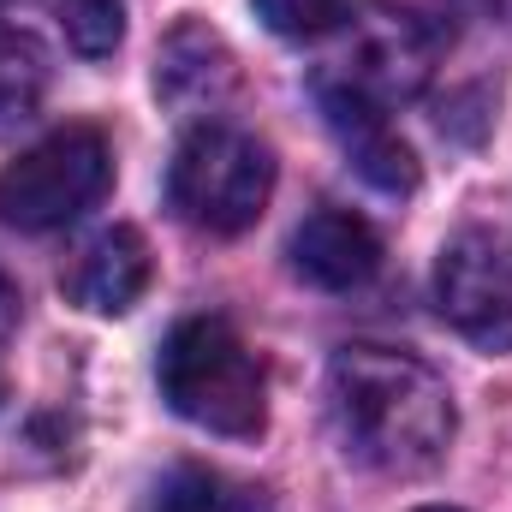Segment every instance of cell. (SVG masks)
<instances>
[{
	"mask_svg": "<svg viewBox=\"0 0 512 512\" xmlns=\"http://www.w3.org/2000/svg\"><path fill=\"white\" fill-rule=\"evenodd\" d=\"M0 399H6V382H0Z\"/></svg>",
	"mask_w": 512,
	"mask_h": 512,
	"instance_id": "e0dca14e",
	"label": "cell"
},
{
	"mask_svg": "<svg viewBox=\"0 0 512 512\" xmlns=\"http://www.w3.org/2000/svg\"><path fill=\"white\" fill-rule=\"evenodd\" d=\"M149 512H274L262 489L245 483H227L221 471H203V465H179L161 477Z\"/></svg>",
	"mask_w": 512,
	"mask_h": 512,
	"instance_id": "7c38bea8",
	"label": "cell"
},
{
	"mask_svg": "<svg viewBox=\"0 0 512 512\" xmlns=\"http://www.w3.org/2000/svg\"><path fill=\"white\" fill-rule=\"evenodd\" d=\"M376 268H382V239L352 209H316L292 233V274L322 292H358L376 280Z\"/></svg>",
	"mask_w": 512,
	"mask_h": 512,
	"instance_id": "52a82bcc",
	"label": "cell"
},
{
	"mask_svg": "<svg viewBox=\"0 0 512 512\" xmlns=\"http://www.w3.org/2000/svg\"><path fill=\"white\" fill-rule=\"evenodd\" d=\"M435 304L483 352H512V233L465 227L441 245Z\"/></svg>",
	"mask_w": 512,
	"mask_h": 512,
	"instance_id": "8992f818",
	"label": "cell"
},
{
	"mask_svg": "<svg viewBox=\"0 0 512 512\" xmlns=\"http://www.w3.org/2000/svg\"><path fill=\"white\" fill-rule=\"evenodd\" d=\"M268 191H274V155L251 131L209 120V126L185 131V143L173 149L167 197L197 233L233 239L256 227V215L268 209Z\"/></svg>",
	"mask_w": 512,
	"mask_h": 512,
	"instance_id": "277c9868",
	"label": "cell"
},
{
	"mask_svg": "<svg viewBox=\"0 0 512 512\" xmlns=\"http://www.w3.org/2000/svg\"><path fill=\"white\" fill-rule=\"evenodd\" d=\"M256 18L286 42H310L340 24V0H256Z\"/></svg>",
	"mask_w": 512,
	"mask_h": 512,
	"instance_id": "5bb4252c",
	"label": "cell"
},
{
	"mask_svg": "<svg viewBox=\"0 0 512 512\" xmlns=\"http://www.w3.org/2000/svg\"><path fill=\"white\" fill-rule=\"evenodd\" d=\"M233 84V54L215 30L203 24H179L161 48V66H155V90L173 102V108H197V102H215L221 90Z\"/></svg>",
	"mask_w": 512,
	"mask_h": 512,
	"instance_id": "30bf717a",
	"label": "cell"
},
{
	"mask_svg": "<svg viewBox=\"0 0 512 512\" xmlns=\"http://www.w3.org/2000/svg\"><path fill=\"white\" fill-rule=\"evenodd\" d=\"M143 286H149V245H143L137 227H108V233H96L84 251L72 256V268H66L72 304H84V310H96V316L131 310V304L143 298Z\"/></svg>",
	"mask_w": 512,
	"mask_h": 512,
	"instance_id": "ba28073f",
	"label": "cell"
},
{
	"mask_svg": "<svg viewBox=\"0 0 512 512\" xmlns=\"http://www.w3.org/2000/svg\"><path fill=\"white\" fill-rule=\"evenodd\" d=\"M423 512H453V507H423Z\"/></svg>",
	"mask_w": 512,
	"mask_h": 512,
	"instance_id": "2e32d148",
	"label": "cell"
},
{
	"mask_svg": "<svg viewBox=\"0 0 512 512\" xmlns=\"http://www.w3.org/2000/svg\"><path fill=\"white\" fill-rule=\"evenodd\" d=\"M0 6H6V0H0Z\"/></svg>",
	"mask_w": 512,
	"mask_h": 512,
	"instance_id": "ac0fdd59",
	"label": "cell"
},
{
	"mask_svg": "<svg viewBox=\"0 0 512 512\" xmlns=\"http://www.w3.org/2000/svg\"><path fill=\"white\" fill-rule=\"evenodd\" d=\"M429 72H435V30L405 6L370 0L358 12H340L310 72V90L316 102L393 114L399 102H411L429 84Z\"/></svg>",
	"mask_w": 512,
	"mask_h": 512,
	"instance_id": "7a4b0ae2",
	"label": "cell"
},
{
	"mask_svg": "<svg viewBox=\"0 0 512 512\" xmlns=\"http://www.w3.org/2000/svg\"><path fill=\"white\" fill-rule=\"evenodd\" d=\"M48 78H54L48 48H42L36 36H24V30H6V36H0V137L24 131L42 114Z\"/></svg>",
	"mask_w": 512,
	"mask_h": 512,
	"instance_id": "8fae6325",
	"label": "cell"
},
{
	"mask_svg": "<svg viewBox=\"0 0 512 512\" xmlns=\"http://www.w3.org/2000/svg\"><path fill=\"white\" fill-rule=\"evenodd\" d=\"M48 12L60 18L66 42L84 54V60H108L126 36V6L120 0H48Z\"/></svg>",
	"mask_w": 512,
	"mask_h": 512,
	"instance_id": "4fadbf2b",
	"label": "cell"
},
{
	"mask_svg": "<svg viewBox=\"0 0 512 512\" xmlns=\"http://www.w3.org/2000/svg\"><path fill=\"white\" fill-rule=\"evenodd\" d=\"M316 108H322L328 131L340 137L346 161H352L376 191L399 197V191H411V185H417V161H411V149L399 143V131L387 126V114H370V108H340V102H316Z\"/></svg>",
	"mask_w": 512,
	"mask_h": 512,
	"instance_id": "9c48e42d",
	"label": "cell"
},
{
	"mask_svg": "<svg viewBox=\"0 0 512 512\" xmlns=\"http://www.w3.org/2000/svg\"><path fill=\"white\" fill-rule=\"evenodd\" d=\"M108 185H114L108 137L96 126H66L0 173V221H12L18 233H54L84 209H96Z\"/></svg>",
	"mask_w": 512,
	"mask_h": 512,
	"instance_id": "5b68a950",
	"label": "cell"
},
{
	"mask_svg": "<svg viewBox=\"0 0 512 512\" xmlns=\"http://www.w3.org/2000/svg\"><path fill=\"white\" fill-rule=\"evenodd\" d=\"M328 411L346 453L387 477L429 471L453 441V393L411 352L346 346L328 370Z\"/></svg>",
	"mask_w": 512,
	"mask_h": 512,
	"instance_id": "6da1fadb",
	"label": "cell"
},
{
	"mask_svg": "<svg viewBox=\"0 0 512 512\" xmlns=\"http://www.w3.org/2000/svg\"><path fill=\"white\" fill-rule=\"evenodd\" d=\"M12 328H18V286L0 274V340H6Z\"/></svg>",
	"mask_w": 512,
	"mask_h": 512,
	"instance_id": "9a60e30c",
	"label": "cell"
},
{
	"mask_svg": "<svg viewBox=\"0 0 512 512\" xmlns=\"http://www.w3.org/2000/svg\"><path fill=\"white\" fill-rule=\"evenodd\" d=\"M155 382L161 399L209 429V435H233V441H251L268 423V382H262V364L256 352L239 340L233 322L221 316H191L167 334L161 358H155Z\"/></svg>",
	"mask_w": 512,
	"mask_h": 512,
	"instance_id": "3957f363",
	"label": "cell"
}]
</instances>
